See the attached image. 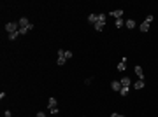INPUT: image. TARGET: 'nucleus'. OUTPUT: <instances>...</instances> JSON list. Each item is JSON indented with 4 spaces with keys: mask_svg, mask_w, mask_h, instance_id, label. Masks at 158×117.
Segmentation results:
<instances>
[{
    "mask_svg": "<svg viewBox=\"0 0 158 117\" xmlns=\"http://www.w3.org/2000/svg\"><path fill=\"white\" fill-rule=\"evenodd\" d=\"M5 32L7 33H16V32H20V24L14 23V21H11V23L5 24Z\"/></svg>",
    "mask_w": 158,
    "mask_h": 117,
    "instance_id": "nucleus-1",
    "label": "nucleus"
},
{
    "mask_svg": "<svg viewBox=\"0 0 158 117\" xmlns=\"http://www.w3.org/2000/svg\"><path fill=\"white\" fill-rule=\"evenodd\" d=\"M18 24H20V28H26V26H30V21H28V18H25V16H23V18H20V19H18Z\"/></svg>",
    "mask_w": 158,
    "mask_h": 117,
    "instance_id": "nucleus-2",
    "label": "nucleus"
},
{
    "mask_svg": "<svg viewBox=\"0 0 158 117\" xmlns=\"http://www.w3.org/2000/svg\"><path fill=\"white\" fill-rule=\"evenodd\" d=\"M127 61H128V59L123 58V59L118 63V72H125V68H127Z\"/></svg>",
    "mask_w": 158,
    "mask_h": 117,
    "instance_id": "nucleus-3",
    "label": "nucleus"
},
{
    "mask_svg": "<svg viewBox=\"0 0 158 117\" xmlns=\"http://www.w3.org/2000/svg\"><path fill=\"white\" fill-rule=\"evenodd\" d=\"M133 72H135V75H137L139 79H141V80H144V72H142V68H141V67H135V68H133Z\"/></svg>",
    "mask_w": 158,
    "mask_h": 117,
    "instance_id": "nucleus-4",
    "label": "nucleus"
},
{
    "mask_svg": "<svg viewBox=\"0 0 158 117\" xmlns=\"http://www.w3.org/2000/svg\"><path fill=\"white\" fill-rule=\"evenodd\" d=\"M111 88H113L114 91H121V88H123V86H121V82H119V80H113V82H111Z\"/></svg>",
    "mask_w": 158,
    "mask_h": 117,
    "instance_id": "nucleus-5",
    "label": "nucleus"
},
{
    "mask_svg": "<svg viewBox=\"0 0 158 117\" xmlns=\"http://www.w3.org/2000/svg\"><path fill=\"white\" fill-rule=\"evenodd\" d=\"M111 16H113V18H116V19H119V18H123V11H121V9L111 11Z\"/></svg>",
    "mask_w": 158,
    "mask_h": 117,
    "instance_id": "nucleus-6",
    "label": "nucleus"
},
{
    "mask_svg": "<svg viewBox=\"0 0 158 117\" xmlns=\"http://www.w3.org/2000/svg\"><path fill=\"white\" fill-rule=\"evenodd\" d=\"M125 26H127L128 30H132V28H135V26H137V23H135L133 19H127V21H125Z\"/></svg>",
    "mask_w": 158,
    "mask_h": 117,
    "instance_id": "nucleus-7",
    "label": "nucleus"
},
{
    "mask_svg": "<svg viewBox=\"0 0 158 117\" xmlns=\"http://www.w3.org/2000/svg\"><path fill=\"white\" fill-rule=\"evenodd\" d=\"M30 30H34V24H30V26H26V28H20V32H18V33H20V35H26Z\"/></svg>",
    "mask_w": 158,
    "mask_h": 117,
    "instance_id": "nucleus-8",
    "label": "nucleus"
},
{
    "mask_svg": "<svg viewBox=\"0 0 158 117\" xmlns=\"http://www.w3.org/2000/svg\"><path fill=\"white\" fill-rule=\"evenodd\" d=\"M56 103H58V101H56V98L51 96L49 100H48V108H54V107H56Z\"/></svg>",
    "mask_w": 158,
    "mask_h": 117,
    "instance_id": "nucleus-9",
    "label": "nucleus"
},
{
    "mask_svg": "<svg viewBox=\"0 0 158 117\" xmlns=\"http://www.w3.org/2000/svg\"><path fill=\"white\" fill-rule=\"evenodd\" d=\"M139 30H141L142 33H146V32H148V30H149V24L146 23V21H142V23H141V26H139Z\"/></svg>",
    "mask_w": 158,
    "mask_h": 117,
    "instance_id": "nucleus-10",
    "label": "nucleus"
},
{
    "mask_svg": "<svg viewBox=\"0 0 158 117\" xmlns=\"http://www.w3.org/2000/svg\"><path fill=\"white\" fill-rule=\"evenodd\" d=\"M119 82H121V86H123V88H130V79H128V77H123Z\"/></svg>",
    "mask_w": 158,
    "mask_h": 117,
    "instance_id": "nucleus-11",
    "label": "nucleus"
},
{
    "mask_svg": "<svg viewBox=\"0 0 158 117\" xmlns=\"http://www.w3.org/2000/svg\"><path fill=\"white\" fill-rule=\"evenodd\" d=\"M97 21H99V18H97V14H90V16H88V23L95 24Z\"/></svg>",
    "mask_w": 158,
    "mask_h": 117,
    "instance_id": "nucleus-12",
    "label": "nucleus"
},
{
    "mask_svg": "<svg viewBox=\"0 0 158 117\" xmlns=\"http://www.w3.org/2000/svg\"><path fill=\"white\" fill-rule=\"evenodd\" d=\"M105 26V23H100V21H97V23H95V30H97V32H102V28H104Z\"/></svg>",
    "mask_w": 158,
    "mask_h": 117,
    "instance_id": "nucleus-13",
    "label": "nucleus"
},
{
    "mask_svg": "<svg viewBox=\"0 0 158 117\" xmlns=\"http://www.w3.org/2000/svg\"><path fill=\"white\" fill-rule=\"evenodd\" d=\"M133 88H135V89H142V88H144V80H141V79H139L137 82L133 84Z\"/></svg>",
    "mask_w": 158,
    "mask_h": 117,
    "instance_id": "nucleus-14",
    "label": "nucleus"
},
{
    "mask_svg": "<svg viewBox=\"0 0 158 117\" xmlns=\"http://www.w3.org/2000/svg\"><path fill=\"white\" fill-rule=\"evenodd\" d=\"M56 63H58L60 67H62V65L67 63V58H65V56H58V61H56Z\"/></svg>",
    "mask_w": 158,
    "mask_h": 117,
    "instance_id": "nucleus-15",
    "label": "nucleus"
},
{
    "mask_svg": "<svg viewBox=\"0 0 158 117\" xmlns=\"http://www.w3.org/2000/svg\"><path fill=\"white\" fill-rule=\"evenodd\" d=\"M114 23H116V28H121V26L125 24V19H121V18H119V19H116Z\"/></svg>",
    "mask_w": 158,
    "mask_h": 117,
    "instance_id": "nucleus-16",
    "label": "nucleus"
},
{
    "mask_svg": "<svg viewBox=\"0 0 158 117\" xmlns=\"http://www.w3.org/2000/svg\"><path fill=\"white\" fill-rule=\"evenodd\" d=\"M128 89H130V88H121L119 94H121V96H127V94H128Z\"/></svg>",
    "mask_w": 158,
    "mask_h": 117,
    "instance_id": "nucleus-17",
    "label": "nucleus"
},
{
    "mask_svg": "<svg viewBox=\"0 0 158 117\" xmlns=\"http://www.w3.org/2000/svg\"><path fill=\"white\" fill-rule=\"evenodd\" d=\"M97 18H99L100 23H105V14H97Z\"/></svg>",
    "mask_w": 158,
    "mask_h": 117,
    "instance_id": "nucleus-18",
    "label": "nucleus"
},
{
    "mask_svg": "<svg viewBox=\"0 0 158 117\" xmlns=\"http://www.w3.org/2000/svg\"><path fill=\"white\" fill-rule=\"evenodd\" d=\"M153 19H155V18H153V16H151V14H149V16H148V18H146V19H144V21H146V23H148V24H151V23H153Z\"/></svg>",
    "mask_w": 158,
    "mask_h": 117,
    "instance_id": "nucleus-19",
    "label": "nucleus"
},
{
    "mask_svg": "<svg viewBox=\"0 0 158 117\" xmlns=\"http://www.w3.org/2000/svg\"><path fill=\"white\" fill-rule=\"evenodd\" d=\"M18 35H20L18 32H16V33H9V40H14L16 37H18Z\"/></svg>",
    "mask_w": 158,
    "mask_h": 117,
    "instance_id": "nucleus-20",
    "label": "nucleus"
},
{
    "mask_svg": "<svg viewBox=\"0 0 158 117\" xmlns=\"http://www.w3.org/2000/svg\"><path fill=\"white\" fill-rule=\"evenodd\" d=\"M49 112L53 114V115H56V114H58V107H54V108H49Z\"/></svg>",
    "mask_w": 158,
    "mask_h": 117,
    "instance_id": "nucleus-21",
    "label": "nucleus"
},
{
    "mask_svg": "<svg viewBox=\"0 0 158 117\" xmlns=\"http://www.w3.org/2000/svg\"><path fill=\"white\" fill-rule=\"evenodd\" d=\"M65 58L70 59V58H72V53H70V51H65Z\"/></svg>",
    "mask_w": 158,
    "mask_h": 117,
    "instance_id": "nucleus-22",
    "label": "nucleus"
},
{
    "mask_svg": "<svg viewBox=\"0 0 158 117\" xmlns=\"http://www.w3.org/2000/svg\"><path fill=\"white\" fill-rule=\"evenodd\" d=\"M111 117H125V115H121V114H116V112H114V114H111Z\"/></svg>",
    "mask_w": 158,
    "mask_h": 117,
    "instance_id": "nucleus-23",
    "label": "nucleus"
},
{
    "mask_svg": "<svg viewBox=\"0 0 158 117\" xmlns=\"http://www.w3.org/2000/svg\"><path fill=\"white\" fill-rule=\"evenodd\" d=\"M37 117H46V114L44 112H37Z\"/></svg>",
    "mask_w": 158,
    "mask_h": 117,
    "instance_id": "nucleus-24",
    "label": "nucleus"
},
{
    "mask_svg": "<svg viewBox=\"0 0 158 117\" xmlns=\"http://www.w3.org/2000/svg\"><path fill=\"white\" fill-rule=\"evenodd\" d=\"M4 117H5V115H4Z\"/></svg>",
    "mask_w": 158,
    "mask_h": 117,
    "instance_id": "nucleus-25",
    "label": "nucleus"
}]
</instances>
